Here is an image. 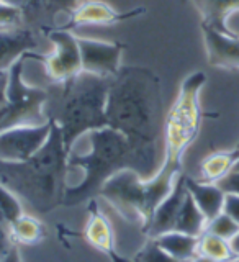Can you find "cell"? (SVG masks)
Masks as SVG:
<instances>
[{
  "instance_id": "cell-13",
  "label": "cell",
  "mask_w": 239,
  "mask_h": 262,
  "mask_svg": "<svg viewBox=\"0 0 239 262\" xmlns=\"http://www.w3.org/2000/svg\"><path fill=\"white\" fill-rule=\"evenodd\" d=\"M84 236H85V241L92 246V248L103 252L112 262H133L120 256V254L115 251V233H113L112 221L100 210L95 199L90 200V205H89V220L85 223Z\"/></svg>"
},
{
  "instance_id": "cell-36",
  "label": "cell",
  "mask_w": 239,
  "mask_h": 262,
  "mask_svg": "<svg viewBox=\"0 0 239 262\" xmlns=\"http://www.w3.org/2000/svg\"><path fill=\"white\" fill-rule=\"evenodd\" d=\"M237 259H239V257H237Z\"/></svg>"
},
{
  "instance_id": "cell-34",
  "label": "cell",
  "mask_w": 239,
  "mask_h": 262,
  "mask_svg": "<svg viewBox=\"0 0 239 262\" xmlns=\"http://www.w3.org/2000/svg\"><path fill=\"white\" fill-rule=\"evenodd\" d=\"M237 147H239V144H237ZM234 170H239V161H237V164H236V167H234Z\"/></svg>"
},
{
  "instance_id": "cell-17",
  "label": "cell",
  "mask_w": 239,
  "mask_h": 262,
  "mask_svg": "<svg viewBox=\"0 0 239 262\" xmlns=\"http://www.w3.org/2000/svg\"><path fill=\"white\" fill-rule=\"evenodd\" d=\"M202 16V23L225 33H234L228 27V20L239 12V0H192Z\"/></svg>"
},
{
  "instance_id": "cell-29",
  "label": "cell",
  "mask_w": 239,
  "mask_h": 262,
  "mask_svg": "<svg viewBox=\"0 0 239 262\" xmlns=\"http://www.w3.org/2000/svg\"><path fill=\"white\" fill-rule=\"evenodd\" d=\"M218 185L223 188L225 193H237L239 195V170H233L229 174L221 179Z\"/></svg>"
},
{
  "instance_id": "cell-5",
  "label": "cell",
  "mask_w": 239,
  "mask_h": 262,
  "mask_svg": "<svg viewBox=\"0 0 239 262\" xmlns=\"http://www.w3.org/2000/svg\"><path fill=\"white\" fill-rule=\"evenodd\" d=\"M110 80L80 72L62 85V100L57 117L53 118L61 129L62 143L69 152L72 144L89 131L108 126L106 98Z\"/></svg>"
},
{
  "instance_id": "cell-15",
  "label": "cell",
  "mask_w": 239,
  "mask_h": 262,
  "mask_svg": "<svg viewBox=\"0 0 239 262\" xmlns=\"http://www.w3.org/2000/svg\"><path fill=\"white\" fill-rule=\"evenodd\" d=\"M38 48L35 31L25 27L2 28L0 30V74L7 72L12 66Z\"/></svg>"
},
{
  "instance_id": "cell-25",
  "label": "cell",
  "mask_w": 239,
  "mask_h": 262,
  "mask_svg": "<svg viewBox=\"0 0 239 262\" xmlns=\"http://www.w3.org/2000/svg\"><path fill=\"white\" fill-rule=\"evenodd\" d=\"M131 260L133 262H180L164 251L153 237H147L146 243L138 249V252L135 254V257Z\"/></svg>"
},
{
  "instance_id": "cell-7",
  "label": "cell",
  "mask_w": 239,
  "mask_h": 262,
  "mask_svg": "<svg viewBox=\"0 0 239 262\" xmlns=\"http://www.w3.org/2000/svg\"><path fill=\"white\" fill-rule=\"evenodd\" d=\"M207 82L202 71L187 76L179 89V95L172 103L164 121V154L182 159L185 149L199 136L202 126L200 92Z\"/></svg>"
},
{
  "instance_id": "cell-8",
  "label": "cell",
  "mask_w": 239,
  "mask_h": 262,
  "mask_svg": "<svg viewBox=\"0 0 239 262\" xmlns=\"http://www.w3.org/2000/svg\"><path fill=\"white\" fill-rule=\"evenodd\" d=\"M39 30L51 41L53 53L39 54L35 51H28L25 56H27V59H35L43 64L46 76L53 84L64 85L66 82L72 80L82 72L77 36L74 35L72 30L56 27H41Z\"/></svg>"
},
{
  "instance_id": "cell-19",
  "label": "cell",
  "mask_w": 239,
  "mask_h": 262,
  "mask_svg": "<svg viewBox=\"0 0 239 262\" xmlns=\"http://www.w3.org/2000/svg\"><path fill=\"white\" fill-rule=\"evenodd\" d=\"M79 2L80 0H31L30 7L23 12L25 20L33 21L38 16H43L48 18L43 27H57Z\"/></svg>"
},
{
  "instance_id": "cell-32",
  "label": "cell",
  "mask_w": 239,
  "mask_h": 262,
  "mask_svg": "<svg viewBox=\"0 0 239 262\" xmlns=\"http://www.w3.org/2000/svg\"><path fill=\"white\" fill-rule=\"evenodd\" d=\"M229 244H231V249H233L234 256H236V259H237V257H239V233L233 237L231 241H229Z\"/></svg>"
},
{
  "instance_id": "cell-26",
  "label": "cell",
  "mask_w": 239,
  "mask_h": 262,
  "mask_svg": "<svg viewBox=\"0 0 239 262\" xmlns=\"http://www.w3.org/2000/svg\"><path fill=\"white\" fill-rule=\"evenodd\" d=\"M207 231L215 234V236L223 237V239H226V241H231L233 237L239 233V225L231 216H228L226 213L221 211L220 215L211 218L207 223Z\"/></svg>"
},
{
  "instance_id": "cell-9",
  "label": "cell",
  "mask_w": 239,
  "mask_h": 262,
  "mask_svg": "<svg viewBox=\"0 0 239 262\" xmlns=\"http://www.w3.org/2000/svg\"><path fill=\"white\" fill-rule=\"evenodd\" d=\"M53 120L45 125H23L0 131V161L25 162L46 144Z\"/></svg>"
},
{
  "instance_id": "cell-16",
  "label": "cell",
  "mask_w": 239,
  "mask_h": 262,
  "mask_svg": "<svg viewBox=\"0 0 239 262\" xmlns=\"http://www.w3.org/2000/svg\"><path fill=\"white\" fill-rule=\"evenodd\" d=\"M185 185H187V192L190 193L193 202L197 203V207L202 210V213L208 221L223 211L226 193L218 184L203 182V180H195L187 177Z\"/></svg>"
},
{
  "instance_id": "cell-11",
  "label": "cell",
  "mask_w": 239,
  "mask_h": 262,
  "mask_svg": "<svg viewBox=\"0 0 239 262\" xmlns=\"http://www.w3.org/2000/svg\"><path fill=\"white\" fill-rule=\"evenodd\" d=\"M143 13H146L144 7L121 12L103 0H80L56 28L74 30L77 27H85V25H117L136 18Z\"/></svg>"
},
{
  "instance_id": "cell-2",
  "label": "cell",
  "mask_w": 239,
  "mask_h": 262,
  "mask_svg": "<svg viewBox=\"0 0 239 262\" xmlns=\"http://www.w3.org/2000/svg\"><path fill=\"white\" fill-rule=\"evenodd\" d=\"M162 110V85L158 74L144 66H121L110 80L108 126L139 146L158 149L166 121Z\"/></svg>"
},
{
  "instance_id": "cell-23",
  "label": "cell",
  "mask_w": 239,
  "mask_h": 262,
  "mask_svg": "<svg viewBox=\"0 0 239 262\" xmlns=\"http://www.w3.org/2000/svg\"><path fill=\"white\" fill-rule=\"evenodd\" d=\"M199 254L215 262H231L236 259L229 241L205 231L199 237Z\"/></svg>"
},
{
  "instance_id": "cell-4",
  "label": "cell",
  "mask_w": 239,
  "mask_h": 262,
  "mask_svg": "<svg viewBox=\"0 0 239 262\" xmlns=\"http://www.w3.org/2000/svg\"><path fill=\"white\" fill-rule=\"evenodd\" d=\"M182 169V159L162 156L158 172L143 179L133 169L118 170L103 182L98 196L129 223L141 226V233L147 228L158 205L172 192Z\"/></svg>"
},
{
  "instance_id": "cell-14",
  "label": "cell",
  "mask_w": 239,
  "mask_h": 262,
  "mask_svg": "<svg viewBox=\"0 0 239 262\" xmlns=\"http://www.w3.org/2000/svg\"><path fill=\"white\" fill-rule=\"evenodd\" d=\"M185 179L187 177L184 174H180L174 188H172V192L158 205V208L154 210V215L149 221V225H147V228L143 231L146 237H158L174 229L177 215L187 195Z\"/></svg>"
},
{
  "instance_id": "cell-18",
  "label": "cell",
  "mask_w": 239,
  "mask_h": 262,
  "mask_svg": "<svg viewBox=\"0 0 239 262\" xmlns=\"http://www.w3.org/2000/svg\"><path fill=\"white\" fill-rule=\"evenodd\" d=\"M239 161V147L225 151H215L208 154L200 164V180L218 184L229 172H233Z\"/></svg>"
},
{
  "instance_id": "cell-35",
  "label": "cell",
  "mask_w": 239,
  "mask_h": 262,
  "mask_svg": "<svg viewBox=\"0 0 239 262\" xmlns=\"http://www.w3.org/2000/svg\"><path fill=\"white\" fill-rule=\"evenodd\" d=\"M231 262H239V259H233Z\"/></svg>"
},
{
  "instance_id": "cell-30",
  "label": "cell",
  "mask_w": 239,
  "mask_h": 262,
  "mask_svg": "<svg viewBox=\"0 0 239 262\" xmlns=\"http://www.w3.org/2000/svg\"><path fill=\"white\" fill-rule=\"evenodd\" d=\"M0 262H23L21 259V254H20V249L18 246L13 244L10 249H8V252L5 254V256L2 257V260Z\"/></svg>"
},
{
  "instance_id": "cell-3",
  "label": "cell",
  "mask_w": 239,
  "mask_h": 262,
  "mask_svg": "<svg viewBox=\"0 0 239 262\" xmlns=\"http://www.w3.org/2000/svg\"><path fill=\"white\" fill-rule=\"evenodd\" d=\"M66 182L68 151L54 120L49 139L33 158L25 162L0 161V184L39 215L64 207Z\"/></svg>"
},
{
  "instance_id": "cell-24",
  "label": "cell",
  "mask_w": 239,
  "mask_h": 262,
  "mask_svg": "<svg viewBox=\"0 0 239 262\" xmlns=\"http://www.w3.org/2000/svg\"><path fill=\"white\" fill-rule=\"evenodd\" d=\"M25 213L23 202L16 196L10 188L0 184V221L7 226H10L15 220H18Z\"/></svg>"
},
{
  "instance_id": "cell-6",
  "label": "cell",
  "mask_w": 239,
  "mask_h": 262,
  "mask_svg": "<svg viewBox=\"0 0 239 262\" xmlns=\"http://www.w3.org/2000/svg\"><path fill=\"white\" fill-rule=\"evenodd\" d=\"M27 61V56H23L0 74V131L23 125H45L51 120L45 112L48 90L30 85L23 79Z\"/></svg>"
},
{
  "instance_id": "cell-31",
  "label": "cell",
  "mask_w": 239,
  "mask_h": 262,
  "mask_svg": "<svg viewBox=\"0 0 239 262\" xmlns=\"http://www.w3.org/2000/svg\"><path fill=\"white\" fill-rule=\"evenodd\" d=\"M2 4L5 5H10V7H16V8H21V10L25 12L27 8L30 7L31 0H0Z\"/></svg>"
},
{
  "instance_id": "cell-33",
  "label": "cell",
  "mask_w": 239,
  "mask_h": 262,
  "mask_svg": "<svg viewBox=\"0 0 239 262\" xmlns=\"http://www.w3.org/2000/svg\"><path fill=\"white\" fill-rule=\"evenodd\" d=\"M188 262H215V260H211L208 257H203V256H200V254H199V256H195L193 259H190Z\"/></svg>"
},
{
  "instance_id": "cell-21",
  "label": "cell",
  "mask_w": 239,
  "mask_h": 262,
  "mask_svg": "<svg viewBox=\"0 0 239 262\" xmlns=\"http://www.w3.org/2000/svg\"><path fill=\"white\" fill-rule=\"evenodd\" d=\"M207 223H208V220L205 218L202 210L197 207V203L193 202L190 193L187 192L185 200H184L179 215H177L174 229L180 233L200 237L205 231H207Z\"/></svg>"
},
{
  "instance_id": "cell-10",
  "label": "cell",
  "mask_w": 239,
  "mask_h": 262,
  "mask_svg": "<svg viewBox=\"0 0 239 262\" xmlns=\"http://www.w3.org/2000/svg\"><path fill=\"white\" fill-rule=\"evenodd\" d=\"M77 43L80 49L82 72L105 79L117 76L121 68L125 45L118 41L115 43V41H102L84 36H77Z\"/></svg>"
},
{
  "instance_id": "cell-28",
  "label": "cell",
  "mask_w": 239,
  "mask_h": 262,
  "mask_svg": "<svg viewBox=\"0 0 239 262\" xmlns=\"http://www.w3.org/2000/svg\"><path fill=\"white\" fill-rule=\"evenodd\" d=\"M223 213L231 216L239 225V195L237 193H226L223 203Z\"/></svg>"
},
{
  "instance_id": "cell-12",
  "label": "cell",
  "mask_w": 239,
  "mask_h": 262,
  "mask_svg": "<svg viewBox=\"0 0 239 262\" xmlns=\"http://www.w3.org/2000/svg\"><path fill=\"white\" fill-rule=\"evenodd\" d=\"M202 35L207 49V61L211 68L237 71L239 69V35L225 33L202 23Z\"/></svg>"
},
{
  "instance_id": "cell-22",
  "label": "cell",
  "mask_w": 239,
  "mask_h": 262,
  "mask_svg": "<svg viewBox=\"0 0 239 262\" xmlns=\"http://www.w3.org/2000/svg\"><path fill=\"white\" fill-rule=\"evenodd\" d=\"M8 234H10L12 243L16 246L18 244H38L45 239L46 228L36 216L23 213L18 220H15L13 223L8 226Z\"/></svg>"
},
{
  "instance_id": "cell-27",
  "label": "cell",
  "mask_w": 239,
  "mask_h": 262,
  "mask_svg": "<svg viewBox=\"0 0 239 262\" xmlns=\"http://www.w3.org/2000/svg\"><path fill=\"white\" fill-rule=\"evenodd\" d=\"M23 21H25V13L21 8L10 7L0 2V30L21 27Z\"/></svg>"
},
{
  "instance_id": "cell-1",
  "label": "cell",
  "mask_w": 239,
  "mask_h": 262,
  "mask_svg": "<svg viewBox=\"0 0 239 262\" xmlns=\"http://www.w3.org/2000/svg\"><path fill=\"white\" fill-rule=\"evenodd\" d=\"M159 167L154 147L139 146L112 126L92 129L79 138L68 152L64 207L95 199L105 180L118 170L133 169L143 179H149Z\"/></svg>"
},
{
  "instance_id": "cell-20",
  "label": "cell",
  "mask_w": 239,
  "mask_h": 262,
  "mask_svg": "<svg viewBox=\"0 0 239 262\" xmlns=\"http://www.w3.org/2000/svg\"><path fill=\"white\" fill-rule=\"evenodd\" d=\"M153 239L167 254H170L172 257L180 262H188L195 256H199V237L197 236H190L172 229V231L153 237Z\"/></svg>"
}]
</instances>
